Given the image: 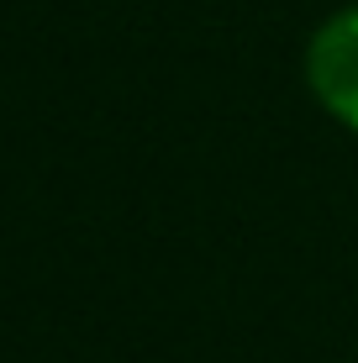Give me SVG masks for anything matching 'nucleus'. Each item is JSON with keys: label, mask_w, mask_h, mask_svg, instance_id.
Listing matches in <instances>:
<instances>
[{"label": "nucleus", "mask_w": 358, "mask_h": 363, "mask_svg": "<svg viewBox=\"0 0 358 363\" xmlns=\"http://www.w3.org/2000/svg\"><path fill=\"white\" fill-rule=\"evenodd\" d=\"M306 84L332 121L358 132V6L327 16L306 43Z\"/></svg>", "instance_id": "1"}]
</instances>
